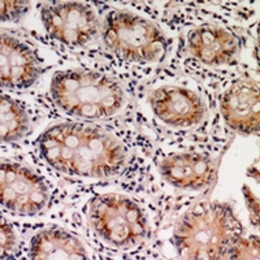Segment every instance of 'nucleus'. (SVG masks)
<instances>
[{"label": "nucleus", "instance_id": "nucleus-1", "mask_svg": "<svg viewBox=\"0 0 260 260\" xmlns=\"http://www.w3.org/2000/svg\"><path fill=\"white\" fill-rule=\"evenodd\" d=\"M39 150L50 166L65 175L110 177L125 161L121 145L112 134L78 122L53 125L39 138Z\"/></svg>", "mask_w": 260, "mask_h": 260}, {"label": "nucleus", "instance_id": "nucleus-2", "mask_svg": "<svg viewBox=\"0 0 260 260\" xmlns=\"http://www.w3.org/2000/svg\"><path fill=\"white\" fill-rule=\"evenodd\" d=\"M242 225L232 208L219 202L204 201L190 208L175 229L178 254L185 259L232 257L242 240Z\"/></svg>", "mask_w": 260, "mask_h": 260}, {"label": "nucleus", "instance_id": "nucleus-3", "mask_svg": "<svg viewBox=\"0 0 260 260\" xmlns=\"http://www.w3.org/2000/svg\"><path fill=\"white\" fill-rule=\"evenodd\" d=\"M51 95L64 112L82 118L110 117L124 103L121 87L115 81L89 71L57 72Z\"/></svg>", "mask_w": 260, "mask_h": 260}, {"label": "nucleus", "instance_id": "nucleus-4", "mask_svg": "<svg viewBox=\"0 0 260 260\" xmlns=\"http://www.w3.org/2000/svg\"><path fill=\"white\" fill-rule=\"evenodd\" d=\"M104 43L118 57L130 61H155L164 55L167 42L151 21L130 12L108 13L102 29Z\"/></svg>", "mask_w": 260, "mask_h": 260}, {"label": "nucleus", "instance_id": "nucleus-5", "mask_svg": "<svg viewBox=\"0 0 260 260\" xmlns=\"http://www.w3.org/2000/svg\"><path fill=\"white\" fill-rule=\"evenodd\" d=\"M95 232L116 247H132L146 236V220L141 208L121 195L95 197L87 213Z\"/></svg>", "mask_w": 260, "mask_h": 260}, {"label": "nucleus", "instance_id": "nucleus-6", "mask_svg": "<svg viewBox=\"0 0 260 260\" xmlns=\"http://www.w3.org/2000/svg\"><path fill=\"white\" fill-rule=\"evenodd\" d=\"M41 16L52 38L73 47L91 42L98 32L96 15L85 4H46L42 7Z\"/></svg>", "mask_w": 260, "mask_h": 260}, {"label": "nucleus", "instance_id": "nucleus-7", "mask_svg": "<svg viewBox=\"0 0 260 260\" xmlns=\"http://www.w3.org/2000/svg\"><path fill=\"white\" fill-rule=\"evenodd\" d=\"M0 187L3 204L18 215H36L47 203L45 182L20 164L2 162Z\"/></svg>", "mask_w": 260, "mask_h": 260}, {"label": "nucleus", "instance_id": "nucleus-8", "mask_svg": "<svg viewBox=\"0 0 260 260\" xmlns=\"http://www.w3.org/2000/svg\"><path fill=\"white\" fill-rule=\"evenodd\" d=\"M150 104L155 115L172 126H192L198 124L204 115L201 98L177 86H164L152 91Z\"/></svg>", "mask_w": 260, "mask_h": 260}, {"label": "nucleus", "instance_id": "nucleus-9", "mask_svg": "<svg viewBox=\"0 0 260 260\" xmlns=\"http://www.w3.org/2000/svg\"><path fill=\"white\" fill-rule=\"evenodd\" d=\"M2 86L20 90L29 87L41 73L38 59L25 43L11 36L0 38Z\"/></svg>", "mask_w": 260, "mask_h": 260}, {"label": "nucleus", "instance_id": "nucleus-10", "mask_svg": "<svg viewBox=\"0 0 260 260\" xmlns=\"http://www.w3.org/2000/svg\"><path fill=\"white\" fill-rule=\"evenodd\" d=\"M162 178L185 190H203L215 180V161L206 155L183 152L169 155L159 167Z\"/></svg>", "mask_w": 260, "mask_h": 260}, {"label": "nucleus", "instance_id": "nucleus-11", "mask_svg": "<svg viewBox=\"0 0 260 260\" xmlns=\"http://www.w3.org/2000/svg\"><path fill=\"white\" fill-rule=\"evenodd\" d=\"M221 112L232 129L241 134H252L259 130V90L247 81H238L222 95Z\"/></svg>", "mask_w": 260, "mask_h": 260}, {"label": "nucleus", "instance_id": "nucleus-12", "mask_svg": "<svg viewBox=\"0 0 260 260\" xmlns=\"http://www.w3.org/2000/svg\"><path fill=\"white\" fill-rule=\"evenodd\" d=\"M187 46L192 56L207 65L228 64L240 50L236 37L215 25H203L191 30L187 37Z\"/></svg>", "mask_w": 260, "mask_h": 260}, {"label": "nucleus", "instance_id": "nucleus-13", "mask_svg": "<svg viewBox=\"0 0 260 260\" xmlns=\"http://www.w3.org/2000/svg\"><path fill=\"white\" fill-rule=\"evenodd\" d=\"M30 257L38 260L87 259L82 243L59 229H50L37 234L30 246Z\"/></svg>", "mask_w": 260, "mask_h": 260}, {"label": "nucleus", "instance_id": "nucleus-14", "mask_svg": "<svg viewBox=\"0 0 260 260\" xmlns=\"http://www.w3.org/2000/svg\"><path fill=\"white\" fill-rule=\"evenodd\" d=\"M0 124H2V141L13 142L24 136L29 127V118L22 107L11 99L2 95L0 101Z\"/></svg>", "mask_w": 260, "mask_h": 260}, {"label": "nucleus", "instance_id": "nucleus-15", "mask_svg": "<svg viewBox=\"0 0 260 260\" xmlns=\"http://www.w3.org/2000/svg\"><path fill=\"white\" fill-rule=\"evenodd\" d=\"M27 9L25 2H2V20H16Z\"/></svg>", "mask_w": 260, "mask_h": 260}, {"label": "nucleus", "instance_id": "nucleus-16", "mask_svg": "<svg viewBox=\"0 0 260 260\" xmlns=\"http://www.w3.org/2000/svg\"><path fill=\"white\" fill-rule=\"evenodd\" d=\"M0 240H2V246H0V250H2V257H6L7 255H9L13 251L16 245V237L13 233L12 228L9 226L8 222H2V236H0Z\"/></svg>", "mask_w": 260, "mask_h": 260}, {"label": "nucleus", "instance_id": "nucleus-17", "mask_svg": "<svg viewBox=\"0 0 260 260\" xmlns=\"http://www.w3.org/2000/svg\"><path fill=\"white\" fill-rule=\"evenodd\" d=\"M245 198L246 201H247V206L248 208H250V211H251V215L254 216L255 215V219L257 220V216H259V204H257V201L255 199L254 195L251 194V191L247 189V187H245Z\"/></svg>", "mask_w": 260, "mask_h": 260}]
</instances>
